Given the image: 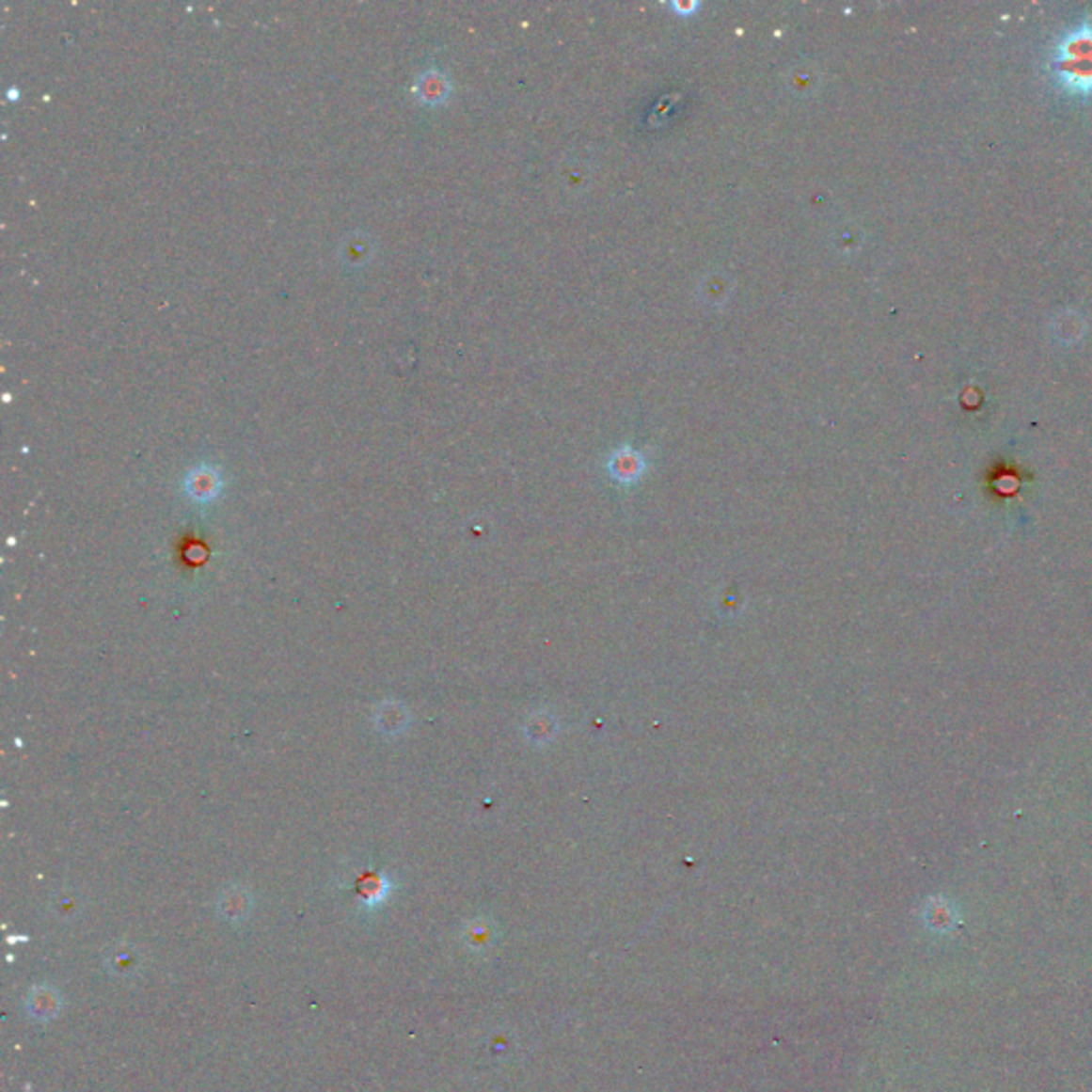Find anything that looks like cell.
Listing matches in <instances>:
<instances>
[{"label":"cell","instance_id":"cell-1","mask_svg":"<svg viewBox=\"0 0 1092 1092\" xmlns=\"http://www.w3.org/2000/svg\"><path fill=\"white\" fill-rule=\"evenodd\" d=\"M1052 71L1065 90L1078 97L1092 94V24H1082L1060 39Z\"/></svg>","mask_w":1092,"mask_h":1092},{"label":"cell","instance_id":"cell-2","mask_svg":"<svg viewBox=\"0 0 1092 1092\" xmlns=\"http://www.w3.org/2000/svg\"><path fill=\"white\" fill-rule=\"evenodd\" d=\"M647 457L634 446H619L606 459V472L619 484H636L647 472Z\"/></svg>","mask_w":1092,"mask_h":1092},{"label":"cell","instance_id":"cell-3","mask_svg":"<svg viewBox=\"0 0 1092 1092\" xmlns=\"http://www.w3.org/2000/svg\"><path fill=\"white\" fill-rule=\"evenodd\" d=\"M222 487V476L216 467L212 466H198L195 469H190L188 476H186V493L190 499L195 501H212L218 498Z\"/></svg>","mask_w":1092,"mask_h":1092},{"label":"cell","instance_id":"cell-4","mask_svg":"<svg viewBox=\"0 0 1092 1092\" xmlns=\"http://www.w3.org/2000/svg\"><path fill=\"white\" fill-rule=\"evenodd\" d=\"M451 90L452 86L449 77L440 69L420 71L417 82H414V92H417L419 101L425 103V105H440V103L449 99Z\"/></svg>","mask_w":1092,"mask_h":1092},{"label":"cell","instance_id":"cell-5","mask_svg":"<svg viewBox=\"0 0 1092 1092\" xmlns=\"http://www.w3.org/2000/svg\"><path fill=\"white\" fill-rule=\"evenodd\" d=\"M557 732H560V721H557V717L548 711H536L530 715V720L525 721V736L530 738L531 745H551Z\"/></svg>","mask_w":1092,"mask_h":1092},{"label":"cell","instance_id":"cell-6","mask_svg":"<svg viewBox=\"0 0 1092 1092\" xmlns=\"http://www.w3.org/2000/svg\"><path fill=\"white\" fill-rule=\"evenodd\" d=\"M376 723L378 730L387 732V735H397V732L405 730V725H408V711L395 703H387L378 708Z\"/></svg>","mask_w":1092,"mask_h":1092},{"label":"cell","instance_id":"cell-7","mask_svg":"<svg viewBox=\"0 0 1092 1092\" xmlns=\"http://www.w3.org/2000/svg\"><path fill=\"white\" fill-rule=\"evenodd\" d=\"M671 7H673L674 13L681 15V18H691V15L700 9V3L691 0V3H673Z\"/></svg>","mask_w":1092,"mask_h":1092}]
</instances>
